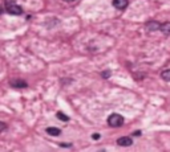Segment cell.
Listing matches in <instances>:
<instances>
[{
    "mask_svg": "<svg viewBox=\"0 0 170 152\" xmlns=\"http://www.w3.org/2000/svg\"><path fill=\"white\" fill-rule=\"evenodd\" d=\"M108 124L110 127H121L124 124V118L120 114H112L108 118Z\"/></svg>",
    "mask_w": 170,
    "mask_h": 152,
    "instance_id": "obj_1",
    "label": "cell"
},
{
    "mask_svg": "<svg viewBox=\"0 0 170 152\" xmlns=\"http://www.w3.org/2000/svg\"><path fill=\"white\" fill-rule=\"evenodd\" d=\"M5 11L11 15H15V16H19V15L23 13V8H21L20 5L15 4V3H8V4L5 5Z\"/></svg>",
    "mask_w": 170,
    "mask_h": 152,
    "instance_id": "obj_2",
    "label": "cell"
},
{
    "mask_svg": "<svg viewBox=\"0 0 170 152\" xmlns=\"http://www.w3.org/2000/svg\"><path fill=\"white\" fill-rule=\"evenodd\" d=\"M10 83H11L12 87H15V89H23V87L28 86V85H27V82L23 81L21 78H15V80H12Z\"/></svg>",
    "mask_w": 170,
    "mask_h": 152,
    "instance_id": "obj_3",
    "label": "cell"
},
{
    "mask_svg": "<svg viewBox=\"0 0 170 152\" xmlns=\"http://www.w3.org/2000/svg\"><path fill=\"white\" fill-rule=\"evenodd\" d=\"M117 144L122 145V147H129V145L133 144V140L130 138H128V136H122V138H120L118 140H117Z\"/></svg>",
    "mask_w": 170,
    "mask_h": 152,
    "instance_id": "obj_4",
    "label": "cell"
},
{
    "mask_svg": "<svg viewBox=\"0 0 170 152\" xmlns=\"http://www.w3.org/2000/svg\"><path fill=\"white\" fill-rule=\"evenodd\" d=\"M128 4H129L128 0H113V5L117 10H125L128 7Z\"/></svg>",
    "mask_w": 170,
    "mask_h": 152,
    "instance_id": "obj_5",
    "label": "cell"
},
{
    "mask_svg": "<svg viewBox=\"0 0 170 152\" xmlns=\"http://www.w3.org/2000/svg\"><path fill=\"white\" fill-rule=\"evenodd\" d=\"M161 28V24L158 21H149V23L146 24V29L149 30V32H156V30H158Z\"/></svg>",
    "mask_w": 170,
    "mask_h": 152,
    "instance_id": "obj_6",
    "label": "cell"
},
{
    "mask_svg": "<svg viewBox=\"0 0 170 152\" xmlns=\"http://www.w3.org/2000/svg\"><path fill=\"white\" fill-rule=\"evenodd\" d=\"M160 30L163 33V35L170 36V21H168V23L161 24V28H160Z\"/></svg>",
    "mask_w": 170,
    "mask_h": 152,
    "instance_id": "obj_7",
    "label": "cell"
},
{
    "mask_svg": "<svg viewBox=\"0 0 170 152\" xmlns=\"http://www.w3.org/2000/svg\"><path fill=\"white\" fill-rule=\"evenodd\" d=\"M47 132L49 134V135H53V136H58L61 134L60 128H56V127H48L47 128Z\"/></svg>",
    "mask_w": 170,
    "mask_h": 152,
    "instance_id": "obj_8",
    "label": "cell"
},
{
    "mask_svg": "<svg viewBox=\"0 0 170 152\" xmlns=\"http://www.w3.org/2000/svg\"><path fill=\"white\" fill-rule=\"evenodd\" d=\"M161 77H162L165 81L170 82V69H168V70H163L162 73H161Z\"/></svg>",
    "mask_w": 170,
    "mask_h": 152,
    "instance_id": "obj_9",
    "label": "cell"
},
{
    "mask_svg": "<svg viewBox=\"0 0 170 152\" xmlns=\"http://www.w3.org/2000/svg\"><path fill=\"white\" fill-rule=\"evenodd\" d=\"M57 118H58V119H61L63 122H68V120H69V118H68L65 114H63V112H57Z\"/></svg>",
    "mask_w": 170,
    "mask_h": 152,
    "instance_id": "obj_10",
    "label": "cell"
},
{
    "mask_svg": "<svg viewBox=\"0 0 170 152\" xmlns=\"http://www.w3.org/2000/svg\"><path fill=\"white\" fill-rule=\"evenodd\" d=\"M5 128H7V124L3 123V122H0V132H3Z\"/></svg>",
    "mask_w": 170,
    "mask_h": 152,
    "instance_id": "obj_11",
    "label": "cell"
},
{
    "mask_svg": "<svg viewBox=\"0 0 170 152\" xmlns=\"http://www.w3.org/2000/svg\"><path fill=\"white\" fill-rule=\"evenodd\" d=\"M110 75V72H104L103 73V77H105V78H108Z\"/></svg>",
    "mask_w": 170,
    "mask_h": 152,
    "instance_id": "obj_12",
    "label": "cell"
},
{
    "mask_svg": "<svg viewBox=\"0 0 170 152\" xmlns=\"http://www.w3.org/2000/svg\"><path fill=\"white\" fill-rule=\"evenodd\" d=\"M92 138H93V139H98V138H100V135H97V134H94V135H92Z\"/></svg>",
    "mask_w": 170,
    "mask_h": 152,
    "instance_id": "obj_13",
    "label": "cell"
},
{
    "mask_svg": "<svg viewBox=\"0 0 170 152\" xmlns=\"http://www.w3.org/2000/svg\"><path fill=\"white\" fill-rule=\"evenodd\" d=\"M64 1H67V3H73V1H76V0H64Z\"/></svg>",
    "mask_w": 170,
    "mask_h": 152,
    "instance_id": "obj_14",
    "label": "cell"
},
{
    "mask_svg": "<svg viewBox=\"0 0 170 152\" xmlns=\"http://www.w3.org/2000/svg\"><path fill=\"white\" fill-rule=\"evenodd\" d=\"M1 12H3V8H1V7H0V15H1Z\"/></svg>",
    "mask_w": 170,
    "mask_h": 152,
    "instance_id": "obj_15",
    "label": "cell"
}]
</instances>
